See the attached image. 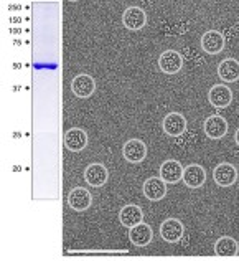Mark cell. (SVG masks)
<instances>
[{
    "label": "cell",
    "instance_id": "obj_9",
    "mask_svg": "<svg viewBox=\"0 0 239 261\" xmlns=\"http://www.w3.org/2000/svg\"><path fill=\"white\" fill-rule=\"evenodd\" d=\"M203 127H204V132H206L208 137H211V139H221L228 132V121L223 116H219V114H213V116H210L204 121V126Z\"/></svg>",
    "mask_w": 239,
    "mask_h": 261
},
{
    "label": "cell",
    "instance_id": "obj_18",
    "mask_svg": "<svg viewBox=\"0 0 239 261\" xmlns=\"http://www.w3.org/2000/svg\"><path fill=\"white\" fill-rule=\"evenodd\" d=\"M218 75L224 83H234L239 79V61L234 58L223 60L218 66Z\"/></svg>",
    "mask_w": 239,
    "mask_h": 261
},
{
    "label": "cell",
    "instance_id": "obj_15",
    "mask_svg": "<svg viewBox=\"0 0 239 261\" xmlns=\"http://www.w3.org/2000/svg\"><path fill=\"white\" fill-rule=\"evenodd\" d=\"M185 185L190 188H200L206 180V170L198 165V164H191L183 170V178Z\"/></svg>",
    "mask_w": 239,
    "mask_h": 261
},
{
    "label": "cell",
    "instance_id": "obj_7",
    "mask_svg": "<svg viewBox=\"0 0 239 261\" xmlns=\"http://www.w3.org/2000/svg\"><path fill=\"white\" fill-rule=\"evenodd\" d=\"M92 203V197L89 193V190H86L83 187H76L69 192L68 195V205L76 212H84L87 210Z\"/></svg>",
    "mask_w": 239,
    "mask_h": 261
},
{
    "label": "cell",
    "instance_id": "obj_20",
    "mask_svg": "<svg viewBox=\"0 0 239 261\" xmlns=\"http://www.w3.org/2000/svg\"><path fill=\"white\" fill-rule=\"evenodd\" d=\"M214 253L223 258H232L239 253V243L231 236H221L214 243Z\"/></svg>",
    "mask_w": 239,
    "mask_h": 261
},
{
    "label": "cell",
    "instance_id": "obj_14",
    "mask_svg": "<svg viewBox=\"0 0 239 261\" xmlns=\"http://www.w3.org/2000/svg\"><path fill=\"white\" fill-rule=\"evenodd\" d=\"M65 146L71 152H79L87 146V134L79 127H73L65 134Z\"/></svg>",
    "mask_w": 239,
    "mask_h": 261
},
{
    "label": "cell",
    "instance_id": "obj_11",
    "mask_svg": "<svg viewBox=\"0 0 239 261\" xmlns=\"http://www.w3.org/2000/svg\"><path fill=\"white\" fill-rule=\"evenodd\" d=\"M163 130L172 137H178L186 130V117L180 112H170L163 119Z\"/></svg>",
    "mask_w": 239,
    "mask_h": 261
},
{
    "label": "cell",
    "instance_id": "obj_3",
    "mask_svg": "<svg viewBox=\"0 0 239 261\" xmlns=\"http://www.w3.org/2000/svg\"><path fill=\"white\" fill-rule=\"evenodd\" d=\"M213 177H214V182L219 187H231L238 180V170L232 164L223 162L219 165H216L214 172H213Z\"/></svg>",
    "mask_w": 239,
    "mask_h": 261
},
{
    "label": "cell",
    "instance_id": "obj_5",
    "mask_svg": "<svg viewBox=\"0 0 239 261\" xmlns=\"http://www.w3.org/2000/svg\"><path fill=\"white\" fill-rule=\"evenodd\" d=\"M208 99H210V104L218 107V109H223V107H228L232 101V91L226 84H214L210 93H208Z\"/></svg>",
    "mask_w": 239,
    "mask_h": 261
},
{
    "label": "cell",
    "instance_id": "obj_12",
    "mask_svg": "<svg viewBox=\"0 0 239 261\" xmlns=\"http://www.w3.org/2000/svg\"><path fill=\"white\" fill-rule=\"evenodd\" d=\"M71 89L78 98H89L96 91V81L89 75H78L71 83Z\"/></svg>",
    "mask_w": 239,
    "mask_h": 261
},
{
    "label": "cell",
    "instance_id": "obj_13",
    "mask_svg": "<svg viewBox=\"0 0 239 261\" xmlns=\"http://www.w3.org/2000/svg\"><path fill=\"white\" fill-rule=\"evenodd\" d=\"M142 190H144V195L148 200L157 202V200H162L167 195V182H163L160 177H150L145 180Z\"/></svg>",
    "mask_w": 239,
    "mask_h": 261
},
{
    "label": "cell",
    "instance_id": "obj_17",
    "mask_svg": "<svg viewBox=\"0 0 239 261\" xmlns=\"http://www.w3.org/2000/svg\"><path fill=\"white\" fill-rule=\"evenodd\" d=\"M129 238L135 246H147L153 238V231L147 223H138L129 228Z\"/></svg>",
    "mask_w": 239,
    "mask_h": 261
},
{
    "label": "cell",
    "instance_id": "obj_6",
    "mask_svg": "<svg viewBox=\"0 0 239 261\" xmlns=\"http://www.w3.org/2000/svg\"><path fill=\"white\" fill-rule=\"evenodd\" d=\"M183 223L176 218H168L160 225V235L167 243H176L183 236Z\"/></svg>",
    "mask_w": 239,
    "mask_h": 261
},
{
    "label": "cell",
    "instance_id": "obj_10",
    "mask_svg": "<svg viewBox=\"0 0 239 261\" xmlns=\"http://www.w3.org/2000/svg\"><path fill=\"white\" fill-rule=\"evenodd\" d=\"M183 165L178 162V160H165L162 165H160V178L167 182V184H176L183 178Z\"/></svg>",
    "mask_w": 239,
    "mask_h": 261
},
{
    "label": "cell",
    "instance_id": "obj_2",
    "mask_svg": "<svg viewBox=\"0 0 239 261\" xmlns=\"http://www.w3.org/2000/svg\"><path fill=\"white\" fill-rule=\"evenodd\" d=\"M122 154L125 160H129L132 164H138L147 157V144L142 142L140 139H130L124 144Z\"/></svg>",
    "mask_w": 239,
    "mask_h": 261
},
{
    "label": "cell",
    "instance_id": "obj_8",
    "mask_svg": "<svg viewBox=\"0 0 239 261\" xmlns=\"http://www.w3.org/2000/svg\"><path fill=\"white\" fill-rule=\"evenodd\" d=\"M122 23L129 30H140L147 25V13L140 7H129L122 15Z\"/></svg>",
    "mask_w": 239,
    "mask_h": 261
},
{
    "label": "cell",
    "instance_id": "obj_4",
    "mask_svg": "<svg viewBox=\"0 0 239 261\" xmlns=\"http://www.w3.org/2000/svg\"><path fill=\"white\" fill-rule=\"evenodd\" d=\"M224 35L218 30H210L201 37V48L208 55H218L224 48Z\"/></svg>",
    "mask_w": 239,
    "mask_h": 261
},
{
    "label": "cell",
    "instance_id": "obj_16",
    "mask_svg": "<svg viewBox=\"0 0 239 261\" xmlns=\"http://www.w3.org/2000/svg\"><path fill=\"white\" fill-rule=\"evenodd\" d=\"M84 178L91 187H102L109 178V172L102 164H91L84 172Z\"/></svg>",
    "mask_w": 239,
    "mask_h": 261
},
{
    "label": "cell",
    "instance_id": "obj_1",
    "mask_svg": "<svg viewBox=\"0 0 239 261\" xmlns=\"http://www.w3.org/2000/svg\"><path fill=\"white\" fill-rule=\"evenodd\" d=\"M158 66L165 75H175L181 69L183 66V58L178 51L175 50H167L158 58Z\"/></svg>",
    "mask_w": 239,
    "mask_h": 261
},
{
    "label": "cell",
    "instance_id": "obj_19",
    "mask_svg": "<svg viewBox=\"0 0 239 261\" xmlns=\"http://www.w3.org/2000/svg\"><path fill=\"white\" fill-rule=\"evenodd\" d=\"M119 220L120 223L124 225L125 228H132L135 225L142 223L144 220V212L138 205H125L119 213Z\"/></svg>",
    "mask_w": 239,
    "mask_h": 261
},
{
    "label": "cell",
    "instance_id": "obj_21",
    "mask_svg": "<svg viewBox=\"0 0 239 261\" xmlns=\"http://www.w3.org/2000/svg\"><path fill=\"white\" fill-rule=\"evenodd\" d=\"M234 139H236V144L239 146V127H238V130H236V136H234Z\"/></svg>",
    "mask_w": 239,
    "mask_h": 261
}]
</instances>
